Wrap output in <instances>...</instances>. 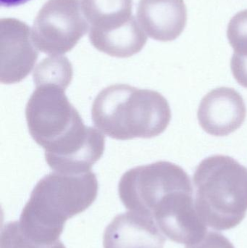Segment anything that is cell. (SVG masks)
<instances>
[{
  "instance_id": "3957f363",
  "label": "cell",
  "mask_w": 247,
  "mask_h": 248,
  "mask_svg": "<svg viewBox=\"0 0 247 248\" xmlns=\"http://www.w3.org/2000/svg\"><path fill=\"white\" fill-rule=\"evenodd\" d=\"M91 117L96 127L108 137L130 140L158 137L168 128L172 115L160 93L118 84L99 93Z\"/></svg>"
},
{
  "instance_id": "30bf717a",
  "label": "cell",
  "mask_w": 247,
  "mask_h": 248,
  "mask_svg": "<svg viewBox=\"0 0 247 248\" xmlns=\"http://www.w3.org/2000/svg\"><path fill=\"white\" fill-rule=\"evenodd\" d=\"M137 18L144 31L160 42H171L184 31L187 9L184 0H140Z\"/></svg>"
},
{
  "instance_id": "8fae6325",
  "label": "cell",
  "mask_w": 247,
  "mask_h": 248,
  "mask_svg": "<svg viewBox=\"0 0 247 248\" xmlns=\"http://www.w3.org/2000/svg\"><path fill=\"white\" fill-rule=\"evenodd\" d=\"M91 45L103 53L126 58L139 53L147 42V36L136 17L132 16L120 26L106 29H89Z\"/></svg>"
},
{
  "instance_id": "9c48e42d",
  "label": "cell",
  "mask_w": 247,
  "mask_h": 248,
  "mask_svg": "<svg viewBox=\"0 0 247 248\" xmlns=\"http://www.w3.org/2000/svg\"><path fill=\"white\" fill-rule=\"evenodd\" d=\"M165 237L152 217L126 212L119 214L107 226L104 248H164Z\"/></svg>"
},
{
  "instance_id": "e0dca14e",
  "label": "cell",
  "mask_w": 247,
  "mask_h": 248,
  "mask_svg": "<svg viewBox=\"0 0 247 248\" xmlns=\"http://www.w3.org/2000/svg\"><path fill=\"white\" fill-rule=\"evenodd\" d=\"M30 0H0L1 7H13L26 4Z\"/></svg>"
},
{
  "instance_id": "277c9868",
  "label": "cell",
  "mask_w": 247,
  "mask_h": 248,
  "mask_svg": "<svg viewBox=\"0 0 247 248\" xmlns=\"http://www.w3.org/2000/svg\"><path fill=\"white\" fill-rule=\"evenodd\" d=\"M194 205L207 227L227 230L239 225L247 211V169L222 155L204 159L193 176Z\"/></svg>"
},
{
  "instance_id": "2e32d148",
  "label": "cell",
  "mask_w": 247,
  "mask_h": 248,
  "mask_svg": "<svg viewBox=\"0 0 247 248\" xmlns=\"http://www.w3.org/2000/svg\"><path fill=\"white\" fill-rule=\"evenodd\" d=\"M186 248H235L231 242L220 233L207 232L198 243L187 246Z\"/></svg>"
},
{
  "instance_id": "6da1fadb",
  "label": "cell",
  "mask_w": 247,
  "mask_h": 248,
  "mask_svg": "<svg viewBox=\"0 0 247 248\" xmlns=\"http://www.w3.org/2000/svg\"><path fill=\"white\" fill-rule=\"evenodd\" d=\"M26 107L28 128L45 151L48 166L75 165L89 158L104 136L87 126L65 94L66 87L55 83L35 84Z\"/></svg>"
},
{
  "instance_id": "7a4b0ae2",
  "label": "cell",
  "mask_w": 247,
  "mask_h": 248,
  "mask_svg": "<svg viewBox=\"0 0 247 248\" xmlns=\"http://www.w3.org/2000/svg\"><path fill=\"white\" fill-rule=\"evenodd\" d=\"M98 189L97 176L91 170L46 175L36 184L22 211L18 221L22 232L37 243L59 241L67 220L91 206Z\"/></svg>"
},
{
  "instance_id": "5b68a950",
  "label": "cell",
  "mask_w": 247,
  "mask_h": 248,
  "mask_svg": "<svg viewBox=\"0 0 247 248\" xmlns=\"http://www.w3.org/2000/svg\"><path fill=\"white\" fill-rule=\"evenodd\" d=\"M118 194L127 209L154 219L181 205L194 189L182 168L158 161L126 171L119 182Z\"/></svg>"
},
{
  "instance_id": "52a82bcc",
  "label": "cell",
  "mask_w": 247,
  "mask_h": 248,
  "mask_svg": "<svg viewBox=\"0 0 247 248\" xmlns=\"http://www.w3.org/2000/svg\"><path fill=\"white\" fill-rule=\"evenodd\" d=\"M38 50L30 28L26 23L16 18L1 19V83L11 84L23 81L34 67Z\"/></svg>"
},
{
  "instance_id": "ba28073f",
  "label": "cell",
  "mask_w": 247,
  "mask_h": 248,
  "mask_svg": "<svg viewBox=\"0 0 247 248\" xmlns=\"http://www.w3.org/2000/svg\"><path fill=\"white\" fill-rule=\"evenodd\" d=\"M247 116L242 96L229 87L209 92L200 102L197 117L203 129L215 137H226L240 128Z\"/></svg>"
},
{
  "instance_id": "8992f818",
  "label": "cell",
  "mask_w": 247,
  "mask_h": 248,
  "mask_svg": "<svg viewBox=\"0 0 247 248\" xmlns=\"http://www.w3.org/2000/svg\"><path fill=\"white\" fill-rule=\"evenodd\" d=\"M89 29L80 0H48L33 22L32 38L41 52L62 55L71 51Z\"/></svg>"
},
{
  "instance_id": "7c38bea8",
  "label": "cell",
  "mask_w": 247,
  "mask_h": 248,
  "mask_svg": "<svg viewBox=\"0 0 247 248\" xmlns=\"http://www.w3.org/2000/svg\"><path fill=\"white\" fill-rule=\"evenodd\" d=\"M83 11L92 29L116 27L132 16V0H82Z\"/></svg>"
},
{
  "instance_id": "5bb4252c",
  "label": "cell",
  "mask_w": 247,
  "mask_h": 248,
  "mask_svg": "<svg viewBox=\"0 0 247 248\" xmlns=\"http://www.w3.org/2000/svg\"><path fill=\"white\" fill-rule=\"evenodd\" d=\"M227 37L234 50L231 61V68L247 67V10L239 12L231 19Z\"/></svg>"
},
{
  "instance_id": "9a60e30c",
  "label": "cell",
  "mask_w": 247,
  "mask_h": 248,
  "mask_svg": "<svg viewBox=\"0 0 247 248\" xmlns=\"http://www.w3.org/2000/svg\"><path fill=\"white\" fill-rule=\"evenodd\" d=\"M0 248H65L60 241L52 244H43L33 241L25 235L18 221L6 224L1 230Z\"/></svg>"
},
{
  "instance_id": "4fadbf2b",
  "label": "cell",
  "mask_w": 247,
  "mask_h": 248,
  "mask_svg": "<svg viewBox=\"0 0 247 248\" xmlns=\"http://www.w3.org/2000/svg\"><path fill=\"white\" fill-rule=\"evenodd\" d=\"M72 64L62 55H52L42 60L33 74L34 84L55 83L68 88L73 79Z\"/></svg>"
}]
</instances>
